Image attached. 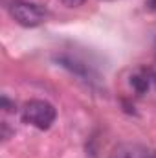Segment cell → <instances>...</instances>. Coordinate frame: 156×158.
<instances>
[{"label": "cell", "instance_id": "5", "mask_svg": "<svg viewBox=\"0 0 156 158\" xmlns=\"http://www.w3.org/2000/svg\"><path fill=\"white\" fill-rule=\"evenodd\" d=\"M57 63H59L61 66L68 68L70 72H74V74L79 76V77H84L86 81H88V79H92V72H90L88 64H84L83 61L74 59L72 55H61V57H57Z\"/></svg>", "mask_w": 156, "mask_h": 158}, {"label": "cell", "instance_id": "6", "mask_svg": "<svg viewBox=\"0 0 156 158\" xmlns=\"http://www.w3.org/2000/svg\"><path fill=\"white\" fill-rule=\"evenodd\" d=\"M64 6H68V7H79V6H83L86 0H61Z\"/></svg>", "mask_w": 156, "mask_h": 158}, {"label": "cell", "instance_id": "3", "mask_svg": "<svg viewBox=\"0 0 156 158\" xmlns=\"http://www.w3.org/2000/svg\"><path fill=\"white\" fill-rule=\"evenodd\" d=\"M109 158H156V153L142 143L125 142V143L116 145Z\"/></svg>", "mask_w": 156, "mask_h": 158}, {"label": "cell", "instance_id": "2", "mask_svg": "<svg viewBox=\"0 0 156 158\" xmlns=\"http://www.w3.org/2000/svg\"><path fill=\"white\" fill-rule=\"evenodd\" d=\"M9 15L13 20L24 28H37L48 19V9L35 2H26V0H15L9 6Z\"/></svg>", "mask_w": 156, "mask_h": 158}, {"label": "cell", "instance_id": "7", "mask_svg": "<svg viewBox=\"0 0 156 158\" xmlns=\"http://www.w3.org/2000/svg\"><path fill=\"white\" fill-rule=\"evenodd\" d=\"M147 6H149V9H151V11H154V13H156V0H149V2H147Z\"/></svg>", "mask_w": 156, "mask_h": 158}, {"label": "cell", "instance_id": "4", "mask_svg": "<svg viewBox=\"0 0 156 158\" xmlns=\"http://www.w3.org/2000/svg\"><path fill=\"white\" fill-rule=\"evenodd\" d=\"M156 81V76L153 74V70H147V68H138L132 76H130V85L132 88L142 96L145 92H149L151 85Z\"/></svg>", "mask_w": 156, "mask_h": 158}, {"label": "cell", "instance_id": "1", "mask_svg": "<svg viewBox=\"0 0 156 158\" xmlns=\"http://www.w3.org/2000/svg\"><path fill=\"white\" fill-rule=\"evenodd\" d=\"M57 118V110L51 103L44 99H30L22 107V121L39 129V131H48Z\"/></svg>", "mask_w": 156, "mask_h": 158}]
</instances>
